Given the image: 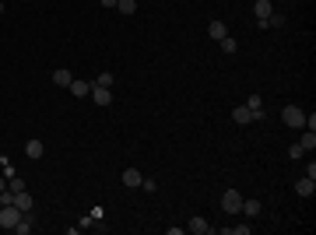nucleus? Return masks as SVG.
Returning <instances> with one entry per match:
<instances>
[{"instance_id": "dca6fc26", "label": "nucleus", "mask_w": 316, "mask_h": 235, "mask_svg": "<svg viewBox=\"0 0 316 235\" xmlns=\"http://www.w3.org/2000/svg\"><path fill=\"white\" fill-rule=\"evenodd\" d=\"M239 214H249V218H256V214H260V200H253V197L246 200V197H242V211H239Z\"/></svg>"}, {"instance_id": "7ed1b4c3", "label": "nucleus", "mask_w": 316, "mask_h": 235, "mask_svg": "<svg viewBox=\"0 0 316 235\" xmlns=\"http://www.w3.org/2000/svg\"><path fill=\"white\" fill-rule=\"evenodd\" d=\"M253 14H256V28H267V18L274 14L271 0H253Z\"/></svg>"}, {"instance_id": "2eb2a0df", "label": "nucleus", "mask_w": 316, "mask_h": 235, "mask_svg": "<svg viewBox=\"0 0 316 235\" xmlns=\"http://www.w3.org/2000/svg\"><path fill=\"white\" fill-rule=\"evenodd\" d=\"M11 204H14L18 211H32V197H28V190H18V193L11 197Z\"/></svg>"}, {"instance_id": "6e6552de", "label": "nucleus", "mask_w": 316, "mask_h": 235, "mask_svg": "<svg viewBox=\"0 0 316 235\" xmlns=\"http://www.w3.org/2000/svg\"><path fill=\"white\" fill-rule=\"evenodd\" d=\"M144 183V175H141V168H123V186H130V190H137Z\"/></svg>"}, {"instance_id": "b1692460", "label": "nucleus", "mask_w": 316, "mask_h": 235, "mask_svg": "<svg viewBox=\"0 0 316 235\" xmlns=\"http://www.w3.org/2000/svg\"><path fill=\"white\" fill-rule=\"evenodd\" d=\"M306 130H316V112H306Z\"/></svg>"}, {"instance_id": "f257e3e1", "label": "nucleus", "mask_w": 316, "mask_h": 235, "mask_svg": "<svg viewBox=\"0 0 316 235\" xmlns=\"http://www.w3.org/2000/svg\"><path fill=\"white\" fill-rule=\"evenodd\" d=\"M281 120H285L288 127L302 130V127H306V109H299V105H285V109H281Z\"/></svg>"}, {"instance_id": "aec40b11", "label": "nucleus", "mask_w": 316, "mask_h": 235, "mask_svg": "<svg viewBox=\"0 0 316 235\" xmlns=\"http://www.w3.org/2000/svg\"><path fill=\"white\" fill-rule=\"evenodd\" d=\"M267 28H285V14H278V11H274V14L267 18Z\"/></svg>"}, {"instance_id": "4468645a", "label": "nucleus", "mask_w": 316, "mask_h": 235, "mask_svg": "<svg viewBox=\"0 0 316 235\" xmlns=\"http://www.w3.org/2000/svg\"><path fill=\"white\" fill-rule=\"evenodd\" d=\"M207 35H211V39H215V42H222V39H225V35H229V28H225V21H218V18H215V21H211V25H207Z\"/></svg>"}, {"instance_id": "0eeeda50", "label": "nucleus", "mask_w": 316, "mask_h": 235, "mask_svg": "<svg viewBox=\"0 0 316 235\" xmlns=\"http://www.w3.org/2000/svg\"><path fill=\"white\" fill-rule=\"evenodd\" d=\"M186 232L190 235H207V232H215V228H211L204 218H190V221H186Z\"/></svg>"}, {"instance_id": "ddd939ff", "label": "nucleus", "mask_w": 316, "mask_h": 235, "mask_svg": "<svg viewBox=\"0 0 316 235\" xmlns=\"http://www.w3.org/2000/svg\"><path fill=\"white\" fill-rule=\"evenodd\" d=\"M67 91H71V95H74V98H88V95H91V84H88V81H71V88H67Z\"/></svg>"}, {"instance_id": "f3484780", "label": "nucleus", "mask_w": 316, "mask_h": 235, "mask_svg": "<svg viewBox=\"0 0 316 235\" xmlns=\"http://www.w3.org/2000/svg\"><path fill=\"white\" fill-rule=\"evenodd\" d=\"M218 46H222V53H225V56H236V53H239V42L232 39V35H225V39H222Z\"/></svg>"}, {"instance_id": "412c9836", "label": "nucleus", "mask_w": 316, "mask_h": 235, "mask_svg": "<svg viewBox=\"0 0 316 235\" xmlns=\"http://www.w3.org/2000/svg\"><path fill=\"white\" fill-rule=\"evenodd\" d=\"M95 84H102V88H113V74H109V71H102V74L95 78Z\"/></svg>"}, {"instance_id": "f8f14e48", "label": "nucleus", "mask_w": 316, "mask_h": 235, "mask_svg": "<svg viewBox=\"0 0 316 235\" xmlns=\"http://www.w3.org/2000/svg\"><path fill=\"white\" fill-rule=\"evenodd\" d=\"M71 81H74V74H71L67 67H57V71H53V84H57V88H71Z\"/></svg>"}, {"instance_id": "a211bd4d", "label": "nucleus", "mask_w": 316, "mask_h": 235, "mask_svg": "<svg viewBox=\"0 0 316 235\" xmlns=\"http://www.w3.org/2000/svg\"><path fill=\"white\" fill-rule=\"evenodd\" d=\"M299 148H302V151H313L316 148V130H306V134L299 137Z\"/></svg>"}, {"instance_id": "20e7f679", "label": "nucleus", "mask_w": 316, "mask_h": 235, "mask_svg": "<svg viewBox=\"0 0 316 235\" xmlns=\"http://www.w3.org/2000/svg\"><path fill=\"white\" fill-rule=\"evenodd\" d=\"M222 211H225V214H239V211H242V193H239V190H225Z\"/></svg>"}, {"instance_id": "4be33fe9", "label": "nucleus", "mask_w": 316, "mask_h": 235, "mask_svg": "<svg viewBox=\"0 0 316 235\" xmlns=\"http://www.w3.org/2000/svg\"><path fill=\"white\" fill-rule=\"evenodd\" d=\"M7 190H11V193H18V190H25V183H21L18 175H11V179H7Z\"/></svg>"}, {"instance_id": "a878e982", "label": "nucleus", "mask_w": 316, "mask_h": 235, "mask_svg": "<svg viewBox=\"0 0 316 235\" xmlns=\"http://www.w3.org/2000/svg\"><path fill=\"white\" fill-rule=\"evenodd\" d=\"M98 4H102V7H109V11L116 7V0H98Z\"/></svg>"}, {"instance_id": "393cba45", "label": "nucleus", "mask_w": 316, "mask_h": 235, "mask_svg": "<svg viewBox=\"0 0 316 235\" xmlns=\"http://www.w3.org/2000/svg\"><path fill=\"white\" fill-rule=\"evenodd\" d=\"M229 232H236V235H249L253 228H249V225H236V228H229Z\"/></svg>"}, {"instance_id": "1a4fd4ad", "label": "nucleus", "mask_w": 316, "mask_h": 235, "mask_svg": "<svg viewBox=\"0 0 316 235\" xmlns=\"http://www.w3.org/2000/svg\"><path fill=\"white\" fill-rule=\"evenodd\" d=\"M25 155L32 158V161H39V158L46 155V144L42 141H25Z\"/></svg>"}, {"instance_id": "9d476101", "label": "nucleus", "mask_w": 316, "mask_h": 235, "mask_svg": "<svg viewBox=\"0 0 316 235\" xmlns=\"http://www.w3.org/2000/svg\"><path fill=\"white\" fill-rule=\"evenodd\" d=\"M295 193L309 200V197L316 193V179H309V175H306V179H299V183H295Z\"/></svg>"}, {"instance_id": "9b49d317", "label": "nucleus", "mask_w": 316, "mask_h": 235, "mask_svg": "<svg viewBox=\"0 0 316 235\" xmlns=\"http://www.w3.org/2000/svg\"><path fill=\"white\" fill-rule=\"evenodd\" d=\"M232 120H236L239 127H246V123H253V112H249V105H246V102L232 109Z\"/></svg>"}, {"instance_id": "39448f33", "label": "nucleus", "mask_w": 316, "mask_h": 235, "mask_svg": "<svg viewBox=\"0 0 316 235\" xmlns=\"http://www.w3.org/2000/svg\"><path fill=\"white\" fill-rule=\"evenodd\" d=\"M95 105H109L113 102V88H102V84H91V95H88Z\"/></svg>"}, {"instance_id": "5701e85b", "label": "nucleus", "mask_w": 316, "mask_h": 235, "mask_svg": "<svg viewBox=\"0 0 316 235\" xmlns=\"http://www.w3.org/2000/svg\"><path fill=\"white\" fill-rule=\"evenodd\" d=\"M306 155V151H302V148H299V141H295V144H292V148H288V158H292V161H295V158H302Z\"/></svg>"}, {"instance_id": "f03ea898", "label": "nucleus", "mask_w": 316, "mask_h": 235, "mask_svg": "<svg viewBox=\"0 0 316 235\" xmlns=\"http://www.w3.org/2000/svg\"><path fill=\"white\" fill-rule=\"evenodd\" d=\"M21 214H25V211H18L14 204H0V228H11V232H14V225L21 221Z\"/></svg>"}, {"instance_id": "423d86ee", "label": "nucleus", "mask_w": 316, "mask_h": 235, "mask_svg": "<svg viewBox=\"0 0 316 235\" xmlns=\"http://www.w3.org/2000/svg\"><path fill=\"white\" fill-rule=\"evenodd\" d=\"M14 232H18V235H32V232H35V218H32V211L21 214V221L14 225Z\"/></svg>"}, {"instance_id": "bb28decb", "label": "nucleus", "mask_w": 316, "mask_h": 235, "mask_svg": "<svg viewBox=\"0 0 316 235\" xmlns=\"http://www.w3.org/2000/svg\"><path fill=\"white\" fill-rule=\"evenodd\" d=\"M4 190H7V175H0V193H4Z\"/></svg>"}, {"instance_id": "6ab92c4d", "label": "nucleus", "mask_w": 316, "mask_h": 235, "mask_svg": "<svg viewBox=\"0 0 316 235\" xmlns=\"http://www.w3.org/2000/svg\"><path fill=\"white\" fill-rule=\"evenodd\" d=\"M116 11L120 14H134L137 11V0H116Z\"/></svg>"}, {"instance_id": "cd10ccee", "label": "nucleus", "mask_w": 316, "mask_h": 235, "mask_svg": "<svg viewBox=\"0 0 316 235\" xmlns=\"http://www.w3.org/2000/svg\"><path fill=\"white\" fill-rule=\"evenodd\" d=\"M0 14H4V0H0Z\"/></svg>"}]
</instances>
